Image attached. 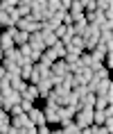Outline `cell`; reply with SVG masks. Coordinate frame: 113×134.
I'll use <instances>...</instances> for the list:
<instances>
[{
	"instance_id": "1",
	"label": "cell",
	"mask_w": 113,
	"mask_h": 134,
	"mask_svg": "<svg viewBox=\"0 0 113 134\" xmlns=\"http://www.w3.org/2000/svg\"><path fill=\"white\" fill-rule=\"evenodd\" d=\"M59 109H61L59 105H50V102H45V107L41 109L43 118H45V125H50V127L59 125Z\"/></svg>"
},
{
	"instance_id": "2",
	"label": "cell",
	"mask_w": 113,
	"mask_h": 134,
	"mask_svg": "<svg viewBox=\"0 0 113 134\" xmlns=\"http://www.w3.org/2000/svg\"><path fill=\"white\" fill-rule=\"evenodd\" d=\"M72 123H75L79 130H84V127H91V125H93V109H79V111L75 114Z\"/></svg>"
},
{
	"instance_id": "3",
	"label": "cell",
	"mask_w": 113,
	"mask_h": 134,
	"mask_svg": "<svg viewBox=\"0 0 113 134\" xmlns=\"http://www.w3.org/2000/svg\"><path fill=\"white\" fill-rule=\"evenodd\" d=\"M18 102H21V93H16V91L9 89V91L2 93V107H0V109H2V111H9V109L14 105H18Z\"/></svg>"
},
{
	"instance_id": "4",
	"label": "cell",
	"mask_w": 113,
	"mask_h": 134,
	"mask_svg": "<svg viewBox=\"0 0 113 134\" xmlns=\"http://www.w3.org/2000/svg\"><path fill=\"white\" fill-rule=\"evenodd\" d=\"M50 75H52V77H64V75H68V64H66L64 59H56V62L50 66Z\"/></svg>"
},
{
	"instance_id": "5",
	"label": "cell",
	"mask_w": 113,
	"mask_h": 134,
	"mask_svg": "<svg viewBox=\"0 0 113 134\" xmlns=\"http://www.w3.org/2000/svg\"><path fill=\"white\" fill-rule=\"evenodd\" d=\"M36 89H39V98H48V93L52 91V89H54V86H52V82H50V77H43V80H39V84H34Z\"/></svg>"
},
{
	"instance_id": "6",
	"label": "cell",
	"mask_w": 113,
	"mask_h": 134,
	"mask_svg": "<svg viewBox=\"0 0 113 134\" xmlns=\"http://www.w3.org/2000/svg\"><path fill=\"white\" fill-rule=\"evenodd\" d=\"M27 46L34 52H43L45 50V46H43V39H41V32H34V34H29V41H27Z\"/></svg>"
},
{
	"instance_id": "7",
	"label": "cell",
	"mask_w": 113,
	"mask_h": 134,
	"mask_svg": "<svg viewBox=\"0 0 113 134\" xmlns=\"http://www.w3.org/2000/svg\"><path fill=\"white\" fill-rule=\"evenodd\" d=\"M27 118H29V123L34 127H39V125H45V118H43V111L39 109V107H34L32 111H27Z\"/></svg>"
},
{
	"instance_id": "8",
	"label": "cell",
	"mask_w": 113,
	"mask_h": 134,
	"mask_svg": "<svg viewBox=\"0 0 113 134\" xmlns=\"http://www.w3.org/2000/svg\"><path fill=\"white\" fill-rule=\"evenodd\" d=\"M21 98L23 100H29V102H34V105H36V100H39V89H36L34 84H27V86H25V91L21 93Z\"/></svg>"
},
{
	"instance_id": "9",
	"label": "cell",
	"mask_w": 113,
	"mask_h": 134,
	"mask_svg": "<svg viewBox=\"0 0 113 134\" xmlns=\"http://www.w3.org/2000/svg\"><path fill=\"white\" fill-rule=\"evenodd\" d=\"M9 125L14 127V130H21V127L29 125V118H27V114H18V116H11V120H9Z\"/></svg>"
},
{
	"instance_id": "10",
	"label": "cell",
	"mask_w": 113,
	"mask_h": 134,
	"mask_svg": "<svg viewBox=\"0 0 113 134\" xmlns=\"http://www.w3.org/2000/svg\"><path fill=\"white\" fill-rule=\"evenodd\" d=\"M68 14L72 16V21H75V16H81V14H84V0H70Z\"/></svg>"
},
{
	"instance_id": "11",
	"label": "cell",
	"mask_w": 113,
	"mask_h": 134,
	"mask_svg": "<svg viewBox=\"0 0 113 134\" xmlns=\"http://www.w3.org/2000/svg\"><path fill=\"white\" fill-rule=\"evenodd\" d=\"M11 41H14L16 48H21V46H25V43L29 41V34H27V32H21V30H16L14 36H11Z\"/></svg>"
},
{
	"instance_id": "12",
	"label": "cell",
	"mask_w": 113,
	"mask_h": 134,
	"mask_svg": "<svg viewBox=\"0 0 113 134\" xmlns=\"http://www.w3.org/2000/svg\"><path fill=\"white\" fill-rule=\"evenodd\" d=\"M111 96H95V105H93V109H97V111H102V109H106V107L111 105Z\"/></svg>"
},
{
	"instance_id": "13",
	"label": "cell",
	"mask_w": 113,
	"mask_h": 134,
	"mask_svg": "<svg viewBox=\"0 0 113 134\" xmlns=\"http://www.w3.org/2000/svg\"><path fill=\"white\" fill-rule=\"evenodd\" d=\"M16 12H18V16H21V18L29 16V12H32V7H29V0H18V2H16Z\"/></svg>"
},
{
	"instance_id": "14",
	"label": "cell",
	"mask_w": 113,
	"mask_h": 134,
	"mask_svg": "<svg viewBox=\"0 0 113 134\" xmlns=\"http://www.w3.org/2000/svg\"><path fill=\"white\" fill-rule=\"evenodd\" d=\"M93 105H95V93H86L79 100V109H93Z\"/></svg>"
},
{
	"instance_id": "15",
	"label": "cell",
	"mask_w": 113,
	"mask_h": 134,
	"mask_svg": "<svg viewBox=\"0 0 113 134\" xmlns=\"http://www.w3.org/2000/svg\"><path fill=\"white\" fill-rule=\"evenodd\" d=\"M16 2H18V0H0V12H2V14L14 12V9H16Z\"/></svg>"
},
{
	"instance_id": "16",
	"label": "cell",
	"mask_w": 113,
	"mask_h": 134,
	"mask_svg": "<svg viewBox=\"0 0 113 134\" xmlns=\"http://www.w3.org/2000/svg\"><path fill=\"white\" fill-rule=\"evenodd\" d=\"M52 50H54V55H56V59H64L66 57V46L61 41H56L54 46H52Z\"/></svg>"
},
{
	"instance_id": "17",
	"label": "cell",
	"mask_w": 113,
	"mask_h": 134,
	"mask_svg": "<svg viewBox=\"0 0 113 134\" xmlns=\"http://www.w3.org/2000/svg\"><path fill=\"white\" fill-rule=\"evenodd\" d=\"M9 120H11V118H9V114L0 109V132H5V130L9 127Z\"/></svg>"
},
{
	"instance_id": "18",
	"label": "cell",
	"mask_w": 113,
	"mask_h": 134,
	"mask_svg": "<svg viewBox=\"0 0 113 134\" xmlns=\"http://www.w3.org/2000/svg\"><path fill=\"white\" fill-rule=\"evenodd\" d=\"M104 120H106L104 111H97V109H93V125H104Z\"/></svg>"
},
{
	"instance_id": "19",
	"label": "cell",
	"mask_w": 113,
	"mask_h": 134,
	"mask_svg": "<svg viewBox=\"0 0 113 134\" xmlns=\"http://www.w3.org/2000/svg\"><path fill=\"white\" fill-rule=\"evenodd\" d=\"M18 107H21V111H23V114H27V111H32V109H34L36 105H34V102H29V100H23V98H21Z\"/></svg>"
},
{
	"instance_id": "20",
	"label": "cell",
	"mask_w": 113,
	"mask_h": 134,
	"mask_svg": "<svg viewBox=\"0 0 113 134\" xmlns=\"http://www.w3.org/2000/svg\"><path fill=\"white\" fill-rule=\"evenodd\" d=\"M18 52H21L23 59H29V57H32V48H29L27 43H25V46H21V48H18Z\"/></svg>"
},
{
	"instance_id": "21",
	"label": "cell",
	"mask_w": 113,
	"mask_h": 134,
	"mask_svg": "<svg viewBox=\"0 0 113 134\" xmlns=\"http://www.w3.org/2000/svg\"><path fill=\"white\" fill-rule=\"evenodd\" d=\"M72 93H75V96H77L79 100L84 98L86 93H88V89H86V86H72Z\"/></svg>"
},
{
	"instance_id": "22",
	"label": "cell",
	"mask_w": 113,
	"mask_h": 134,
	"mask_svg": "<svg viewBox=\"0 0 113 134\" xmlns=\"http://www.w3.org/2000/svg\"><path fill=\"white\" fill-rule=\"evenodd\" d=\"M18 134H36V127L29 123V125H25V127H21L18 130Z\"/></svg>"
},
{
	"instance_id": "23",
	"label": "cell",
	"mask_w": 113,
	"mask_h": 134,
	"mask_svg": "<svg viewBox=\"0 0 113 134\" xmlns=\"http://www.w3.org/2000/svg\"><path fill=\"white\" fill-rule=\"evenodd\" d=\"M91 130H93V134H109V132H106V130H104L102 125H93Z\"/></svg>"
},
{
	"instance_id": "24",
	"label": "cell",
	"mask_w": 113,
	"mask_h": 134,
	"mask_svg": "<svg viewBox=\"0 0 113 134\" xmlns=\"http://www.w3.org/2000/svg\"><path fill=\"white\" fill-rule=\"evenodd\" d=\"M5 77V71H2V66H0V80Z\"/></svg>"
},
{
	"instance_id": "25",
	"label": "cell",
	"mask_w": 113,
	"mask_h": 134,
	"mask_svg": "<svg viewBox=\"0 0 113 134\" xmlns=\"http://www.w3.org/2000/svg\"><path fill=\"white\" fill-rule=\"evenodd\" d=\"M2 59H5V57H2V50H0V64H2Z\"/></svg>"
},
{
	"instance_id": "26",
	"label": "cell",
	"mask_w": 113,
	"mask_h": 134,
	"mask_svg": "<svg viewBox=\"0 0 113 134\" xmlns=\"http://www.w3.org/2000/svg\"><path fill=\"white\" fill-rule=\"evenodd\" d=\"M0 107H2V93H0Z\"/></svg>"
}]
</instances>
